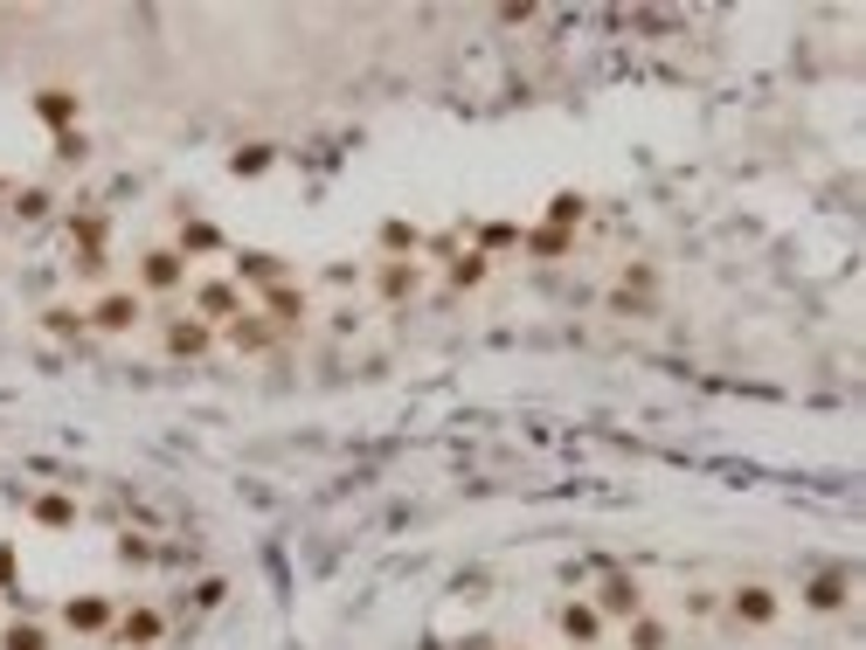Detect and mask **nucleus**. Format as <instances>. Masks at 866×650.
Returning <instances> with one entry per match:
<instances>
[{
	"label": "nucleus",
	"instance_id": "obj_16",
	"mask_svg": "<svg viewBox=\"0 0 866 650\" xmlns=\"http://www.w3.org/2000/svg\"><path fill=\"white\" fill-rule=\"evenodd\" d=\"M374 284H382V298H409V291L423 284V271H417V263H388V271L374 277Z\"/></svg>",
	"mask_w": 866,
	"mask_h": 650
},
{
	"label": "nucleus",
	"instance_id": "obj_6",
	"mask_svg": "<svg viewBox=\"0 0 866 650\" xmlns=\"http://www.w3.org/2000/svg\"><path fill=\"white\" fill-rule=\"evenodd\" d=\"M63 623L77 629V637H98V629L119 623V609H111V596H70L63 602Z\"/></svg>",
	"mask_w": 866,
	"mask_h": 650
},
{
	"label": "nucleus",
	"instance_id": "obj_4",
	"mask_svg": "<svg viewBox=\"0 0 866 650\" xmlns=\"http://www.w3.org/2000/svg\"><path fill=\"white\" fill-rule=\"evenodd\" d=\"M209 347H215V325H209V318H195V312H187V318H166V353H174V360H201Z\"/></svg>",
	"mask_w": 866,
	"mask_h": 650
},
{
	"label": "nucleus",
	"instance_id": "obj_12",
	"mask_svg": "<svg viewBox=\"0 0 866 650\" xmlns=\"http://www.w3.org/2000/svg\"><path fill=\"white\" fill-rule=\"evenodd\" d=\"M257 312L271 318V325H298V318H306V291H298V284H271Z\"/></svg>",
	"mask_w": 866,
	"mask_h": 650
},
{
	"label": "nucleus",
	"instance_id": "obj_29",
	"mask_svg": "<svg viewBox=\"0 0 866 650\" xmlns=\"http://www.w3.org/2000/svg\"><path fill=\"white\" fill-rule=\"evenodd\" d=\"M8 582H14V547L0 540V588H8Z\"/></svg>",
	"mask_w": 866,
	"mask_h": 650
},
{
	"label": "nucleus",
	"instance_id": "obj_13",
	"mask_svg": "<svg viewBox=\"0 0 866 650\" xmlns=\"http://www.w3.org/2000/svg\"><path fill=\"white\" fill-rule=\"evenodd\" d=\"M271 333H277V325L263 318V312H243V318H230V347H236V353H263V347H271Z\"/></svg>",
	"mask_w": 866,
	"mask_h": 650
},
{
	"label": "nucleus",
	"instance_id": "obj_8",
	"mask_svg": "<svg viewBox=\"0 0 866 650\" xmlns=\"http://www.w3.org/2000/svg\"><path fill=\"white\" fill-rule=\"evenodd\" d=\"M728 609H735V623H749V629H763V623H777V588H763V582H749V588H735V596H728Z\"/></svg>",
	"mask_w": 866,
	"mask_h": 650
},
{
	"label": "nucleus",
	"instance_id": "obj_26",
	"mask_svg": "<svg viewBox=\"0 0 866 650\" xmlns=\"http://www.w3.org/2000/svg\"><path fill=\"white\" fill-rule=\"evenodd\" d=\"M382 242H388V250H417V228H409V222H388Z\"/></svg>",
	"mask_w": 866,
	"mask_h": 650
},
{
	"label": "nucleus",
	"instance_id": "obj_15",
	"mask_svg": "<svg viewBox=\"0 0 866 650\" xmlns=\"http://www.w3.org/2000/svg\"><path fill=\"white\" fill-rule=\"evenodd\" d=\"M181 257H215L222 250V228L215 222H181V242H174Z\"/></svg>",
	"mask_w": 866,
	"mask_h": 650
},
{
	"label": "nucleus",
	"instance_id": "obj_25",
	"mask_svg": "<svg viewBox=\"0 0 866 650\" xmlns=\"http://www.w3.org/2000/svg\"><path fill=\"white\" fill-rule=\"evenodd\" d=\"M527 242H534L541 257H561V250H569V236H561V228H534V236H527Z\"/></svg>",
	"mask_w": 866,
	"mask_h": 650
},
{
	"label": "nucleus",
	"instance_id": "obj_10",
	"mask_svg": "<svg viewBox=\"0 0 866 650\" xmlns=\"http://www.w3.org/2000/svg\"><path fill=\"white\" fill-rule=\"evenodd\" d=\"M236 284H257V291L285 284V257H271V250H243V257H236Z\"/></svg>",
	"mask_w": 866,
	"mask_h": 650
},
{
	"label": "nucleus",
	"instance_id": "obj_22",
	"mask_svg": "<svg viewBox=\"0 0 866 650\" xmlns=\"http://www.w3.org/2000/svg\"><path fill=\"white\" fill-rule=\"evenodd\" d=\"M631 650H666V623H658V616H631Z\"/></svg>",
	"mask_w": 866,
	"mask_h": 650
},
{
	"label": "nucleus",
	"instance_id": "obj_19",
	"mask_svg": "<svg viewBox=\"0 0 866 650\" xmlns=\"http://www.w3.org/2000/svg\"><path fill=\"white\" fill-rule=\"evenodd\" d=\"M35 520L42 526H77V505H70L63 491H42V499H35Z\"/></svg>",
	"mask_w": 866,
	"mask_h": 650
},
{
	"label": "nucleus",
	"instance_id": "obj_11",
	"mask_svg": "<svg viewBox=\"0 0 866 650\" xmlns=\"http://www.w3.org/2000/svg\"><path fill=\"white\" fill-rule=\"evenodd\" d=\"M555 623H561V637H569V643H582V650H590L596 637H604V616H596V602H569Z\"/></svg>",
	"mask_w": 866,
	"mask_h": 650
},
{
	"label": "nucleus",
	"instance_id": "obj_20",
	"mask_svg": "<svg viewBox=\"0 0 866 650\" xmlns=\"http://www.w3.org/2000/svg\"><path fill=\"white\" fill-rule=\"evenodd\" d=\"M582 208H590V201H582L576 187H561V195L548 201V222H555V228H576V222H582Z\"/></svg>",
	"mask_w": 866,
	"mask_h": 650
},
{
	"label": "nucleus",
	"instance_id": "obj_14",
	"mask_svg": "<svg viewBox=\"0 0 866 650\" xmlns=\"http://www.w3.org/2000/svg\"><path fill=\"white\" fill-rule=\"evenodd\" d=\"M845 588H853V582H845L839 567H832V575L804 582V602H812V609H825V616H832V609H845Z\"/></svg>",
	"mask_w": 866,
	"mask_h": 650
},
{
	"label": "nucleus",
	"instance_id": "obj_7",
	"mask_svg": "<svg viewBox=\"0 0 866 650\" xmlns=\"http://www.w3.org/2000/svg\"><path fill=\"white\" fill-rule=\"evenodd\" d=\"M596 616H645V588H638L631 575H610L604 588H596Z\"/></svg>",
	"mask_w": 866,
	"mask_h": 650
},
{
	"label": "nucleus",
	"instance_id": "obj_18",
	"mask_svg": "<svg viewBox=\"0 0 866 650\" xmlns=\"http://www.w3.org/2000/svg\"><path fill=\"white\" fill-rule=\"evenodd\" d=\"M271 160H277L271 146H243L236 160H230V174H236V180H257V174H271Z\"/></svg>",
	"mask_w": 866,
	"mask_h": 650
},
{
	"label": "nucleus",
	"instance_id": "obj_17",
	"mask_svg": "<svg viewBox=\"0 0 866 650\" xmlns=\"http://www.w3.org/2000/svg\"><path fill=\"white\" fill-rule=\"evenodd\" d=\"M0 650H49V629L42 623H8L0 629Z\"/></svg>",
	"mask_w": 866,
	"mask_h": 650
},
{
	"label": "nucleus",
	"instance_id": "obj_5",
	"mask_svg": "<svg viewBox=\"0 0 866 650\" xmlns=\"http://www.w3.org/2000/svg\"><path fill=\"white\" fill-rule=\"evenodd\" d=\"M77 111H84L77 90H63V84H55V90H35V118H42L55 139H63V132H77Z\"/></svg>",
	"mask_w": 866,
	"mask_h": 650
},
{
	"label": "nucleus",
	"instance_id": "obj_3",
	"mask_svg": "<svg viewBox=\"0 0 866 650\" xmlns=\"http://www.w3.org/2000/svg\"><path fill=\"white\" fill-rule=\"evenodd\" d=\"M195 318H243V284H230V277H209V284H195Z\"/></svg>",
	"mask_w": 866,
	"mask_h": 650
},
{
	"label": "nucleus",
	"instance_id": "obj_24",
	"mask_svg": "<svg viewBox=\"0 0 866 650\" xmlns=\"http://www.w3.org/2000/svg\"><path fill=\"white\" fill-rule=\"evenodd\" d=\"M485 277V257H458V263H450V284H458V291H465V284H479Z\"/></svg>",
	"mask_w": 866,
	"mask_h": 650
},
{
	"label": "nucleus",
	"instance_id": "obj_21",
	"mask_svg": "<svg viewBox=\"0 0 866 650\" xmlns=\"http://www.w3.org/2000/svg\"><path fill=\"white\" fill-rule=\"evenodd\" d=\"M42 325H49L55 339H77V333H84L90 318H84V312H70V304H49V312H42Z\"/></svg>",
	"mask_w": 866,
	"mask_h": 650
},
{
	"label": "nucleus",
	"instance_id": "obj_9",
	"mask_svg": "<svg viewBox=\"0 0 866 650\" xmlns=\"http://www.w3.org/2000/svg\"><path fill=\"white\" fill-rule=\"evenodd\" d=\"M111 629H119V643H132V650H146V643H160L166 637V616H160V609H125V616L119 623H111Z\"/></svg>",
	"mask_w": 866,
	"mask_h": 650
},
{
	"label": "nucleus",
	"instance_id": "obj_28",
	"mask_svg": "<svg viewBox=\"0 0 866 650\" xmlns=\"http://www.w3.org/2000/svg\"><path fill=\"white\" fill-rule=\"evenodd\" d=\"M222 596H230V582H201V588H195V602H201V609H215Z\"/></svg>",
	"mask_w": 866,
	"mask_h": 650
},
{
	"label": "nucleus",
	"instance_id": "obj_23",
	"mask_svg": "<svg viewBox=\"0 0 866 650\" xmlns=\"http://www.w3.org/2000/svg\"><path fill=\"white\" fill-rule=\"evenodd\" d=\"M14 215H22V222H42V215H49V187H22V195H14Z\"/></svg>",
	"mask_w": 866,
	"mask_h": 650
},
{
	"label": "nucleus",
	"instance_id": "obj_27",
	"mask_svg": "<svg viewBox=\"0 0 866 650\" xmlns=\"http://www.w3.org/2000/svg\"><path fill=\"white\" fill-rule=\"evenodd\" d=\"M84 152H90L84 132H63V139H55V160H84Z\"/></svg>",
	"mask_w": 866,
	"mask_h": 650
},
{
	"label": "nucleus",
	"instance_id": "obj_2",
	"mask_svg": "<svg viewBox=\"0 0 866 650\" xmlns=\"http://www.w3.org/2000/svg\"><path fill=\"white\" fill-rule=\"evenodd\" d=\"M84 318L98 325V333H132V325L146 318V298H139V291H104V298L90 304Z\"/></svg>",
	"mask_w": 866,
	"mask_h": 650
},
{
	"label": "nucleus",
	"instance_id": "obj_1",
	"mask_svg": "<svg viewBox=\"0 0 866 650\" xmlns=\"http://www.w3.org/2000/svg\"><path fill=\"white\" fill-rule=\"evenodd\" d=\"M187 284V257L181 250H146L139 257V298L153 291V298H166V291H181Z\"/></svg>",
	"mask_w": 866,
	"mask_h": 650
}]
</instances>
